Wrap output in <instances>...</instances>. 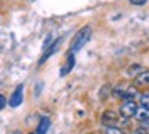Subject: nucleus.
Masks as SVG:
<instances>
[{
  "instance_id": "obj_1",
  "label": "nucleus",
  "mask_w": 149,
  "mask_h": 134,
  "mask_svg": "<svg viewBox=\"0 0 149 134\" xmlns=\"http://www.w3.org/2000/svg\"><path fill=\"white\" fill-rule=\"evenodd\" d=\"M91 34H93V31H91L89 26L81 28V29L76 32V36L73 37V41H71V44H70V53L71 55H74L79 48H83V45L91 39Z\"/></svg>"
},
{
  "instance_id": "obj_2",
  "label": "nucleus",
  "mask_w": 149,
  "mask_h": 134,
  "mask_svg": "<svg viewBox=\"0 0 149 134\" xmlns=\"http://www.w3.org/2000/svg\"><path fill=\"white\" fill-rule=\"evenodd\" d=\"M136 110H138L136 102H123V105L120 107V115L123 118H131L136 115Z\"/></svg>"
},
{
  "instance_id": "obj_3",
  "label": "nucleus",
  "mask_w": 149,
  "mask_h": 134,
  "mask_svg": "<svg viewBox=\"0 0 149 134\" xmlns=\"http://www.w3.org/2000/svg\"><path fill=\"white\" fill-rule=\"evenodd\" d=\"M21 102H23V84H19V86L13 90V94H11L10 100H8V105L15 108V107H19Z\"/></svg>"
},
{
  "instance_id": "obj_4",
  "label": "nucleus",
  "mask_w": 149,
  "mask_h": 134,
  "mask_svg": "<svg viewBox=\"0 0 149 134\" xmlns=\"http://www.w3.org/2000/svg\"><path fill=\"white\" fill-rule=\"evenodd\" d=\"M60 44H62V37H60V39H57V41H54L50 47H47V48H45L44 55H42V57H41V60H39V65L45 63V60H47L49 57H52L54 53L57 52V48H58V45H60Z\"/></svg>"
},
{
  "instance_id": "obj_5",
  "label": "nucleus",
  "mask_w": 149,
  "mask_h": 134,
  "mask_svg": "<svg viewBox=\"0 0 149 134\" xmlns=\"http://www.w3.org/2000/svg\"><path fill=\"white\" fill-rule=\"evenodd\" d=\"M117 121H118V115L115 112H112V110L104 112V115H102V123H104V126H113Z\"/></svg>"
},
{
  "instance_id": "obj_6",
  "label": "nucleus",
  "mask_w": 149,
  "mask_h": 134,
  "mask_svg": "<svg viewBox=\"0 0 149 134\" xmlns=\"http://www.w3.org/2000/svg\"><path fill=\"white\" fill-rule=\"evenodd\" d=\"M73 66H74V55H71V53H70V57H68V60H67V63H65V66L60 70V76H67L68 73L73 70Z\"/></svg>"
},
{
  "instance_id": "obj_7",
  "label": "nucleus",
  "mask_w": 149,
  "mask_h": 134,
  "mask_svg": "<svg viewBox=\"0 0 149 134\" xmlns=\"http://www.w3.org/2000/svg\"><path fill=\"white\" fill-rule=\"evenodd\" d=\"M134 118L138 119V121H141V123L148 121V119H149V108L139 107L138 110H136V115H134Z\"/></svg>"
},
{
  "instance_id": "obj_8",
  "label": "nucleus",
  "mask_w": 149,
  "mask_h": 134,
  "mask_svg": "<svg viewBox=\"0 0 149 134\" xmlns=\"http://www.w3.org/2000/svg\"><path fill=\"white\" fill-rule=\"evenodd\" d=\"M138 90H136V87H127V90H125V95H123V100L125 102H134V99L138 97Z\"/></svg>"
},
{
  "instance_id": "obj_9",
  "label": "nucleus",
  "mask_w": 149,
  "mask_h": 134,
  "mask_svg": "<svg viewBox=\"0 0 149 134\" xmlns=\"http://www.w3.org/2000/svg\"><path fill=\"white\" fill-rule=\"evenodd\" d=\"M49 128H50V119H49L47 116H44V118H41V121H39L37 134H45L49 131Z\"/></svg>"
},
{
  "instance_id": "obj_10",
  "label": "nucleus",
  "mask_w": 149,
  "mask_h": 134,
  "mask_svg": "<svg viewBox=\"0 0 149 134\" xmlns=\"http://www.w3.org/2000/svg\"><path fill=\"white\" fill-rule=\"evenodd\" d=\"M134 81H136V84H138V86H148L149 84V71H143V73H139L138 76H136V79H134Z\"/></svg>"
},
{
  "instance_id": "obj_11",
  "label": "nucleus",
  "mask_w": 149,
  "mask_h": 134,
  "mask_svg": "<svg viewBox=\"0 0 149 134\" xmlns=\"http://www.w3.org/2000/svg\"><path fill=\"white\" fill-rule=\"evenodd\" d=\"M143 71H144V68H143L141 65H131L127 73H128V76H134V78H136V76H138L139 73H143Z\"/></svg>"
},
{
  "instance_id": "obj_12",
  "label": "nucleus",
  "mask_w": 149,
  "mask_h": 134,
  "mask_svg": "<svg viewBox=\"0 0 149 134\" xmlns=\"http://www.w3.org/2000/svg\"><path fill=\"white\" fill-rule=\"evenodd\" d=\"M104 134H123V133H122V129L117 128V126H105Z\"/></svg>"
},
{
  "instance_id": "obj_13",
  "label": "nucleus",
  "mask_w": 149,
  "mask_h": 134,
  "mask_svg": "<svg viewBox=\"0 0 149 134\" xmlns=\"http://www.w3.org/2000/svg\"><path fill=\"white\" fill-rule=\"evenodd\" d=\"M125 90H127V87H123V86H118L113 89V95L117 97V99H123V95H125Z\"/></svg>"
},
{
  "instance_id": "obj_14",
  "label": "nucleus",
  "mask_w": 149,
  "mask_h": 134,
  "mask_svg": "<svg viewBox=\"0 0 149 134\" xmlns=\"http://www.w3.org/2000/svg\"><path fill=\"white\" fill-rule=\"evenodd\" d=\"M139 100H141V105L146 108H149V92H144L139 95Z\"/></svg>"
},
{
  "instance_id": "obj_15",
  "label": "nucleus",
  "mask_w": 149,
  "mask_h": 134,
  "mask_svg": "<svg viewBox=\"0 0 149 134\" xmlns=\"http://www.w3.org/2000/svg\"><path fill=\"white\" fill-rule=\"evenodd\" d=\"M148 0H130L131 5H136V7H141V5H144Z\"/></svg>"
},
{
  "instance_id": "obj_16",
  "label": "nucleus",
  "mask_w": 149,
  "mask_h": 134,
  "mask_svg": "<svg viewBox=\"0 0 149 134\" xmlns=\"http://www.w3.org/2000/svg\"><path fill=\"white\" fill-rule=\"evenodd\" d=\"M5 105H7V99H5V97L2 95V94H0V110H2V108H3Z\"/></svg>"
},
{
  "instance_id": "obj_17",
  "label": "nucleus",
  "mask_w": 149,
  "mask_h": 134,
  "mask_svg": "<svg viewBox=\"0 0 149 134\" xmlns=\"http://www.w3.org/2000/svg\"><path fill=\"white\" fill-rule=\"evenodd\" d=\"M31 134H34V133H31Z\"/></svg>"
}]
</instances>
